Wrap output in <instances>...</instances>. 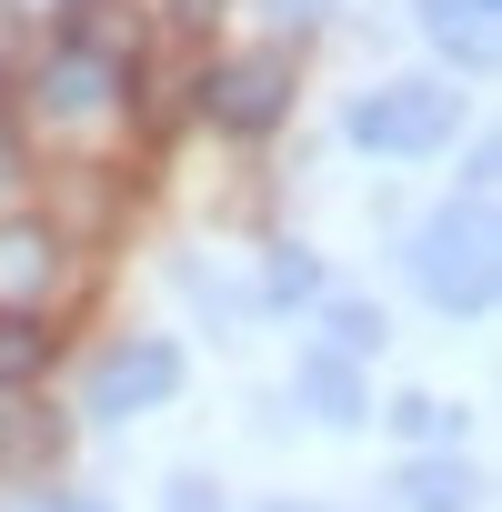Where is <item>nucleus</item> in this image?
<instances>
[{
  "label": "nucleus",
  "mask_w": 502,
  "mask_h": 512,
  "mask_svg": "<svg viewBox=\"0 0 502 512\" xmlns=\"http://www.w3.org/2000/svg\"><path fill=\"white\" fill-rule=\"evenodd\" d=\"M412 282H422L432 312H482V302H492L502 262H492V211H482V201L432 211V221L412 231Z\"/></svg>",
  "instance_id": "1"
},
{
  "label": "nucleus",
  "mask_w": 502,
  "mask_h": 512,
  "mask_svg": "<svg viewBox=\"0 0 502 512\" xmlns=\"http://www.w3.org/2000/svg\"><path fill=\"white\" fill-rule=\"evenodd\" d=\"M452 91H432V81H382V91H362L352 101V151H382V161H422V151H442L452 141Z\"/></svg>",
  "instance_id": "2"
},
{
  "label": "nucleus",
  "mask_w": 502,
  "mask_h": 512,
  "mask_svg": "<svg viewBox=\"0 0 502 512\" xmlns=\"http://www.w3.org/2000/svg\"><path fill=\"white\" fill-rule=\"evenodd\" d=\"M292 111V51H241V61H211L201 71V121H221V131H272Z\"/></svg>",
  "instance_id": "3"
},
{
  "label": "nucleus",
  "mask_w": 502,
  "mask_h": 512,
  "mask_svg": "<svg viewBox=\"0 0 502 512\" xmlns=\"http://www.w3.org/2000/svg\"><path fill=\"white\" fill-rule=\"evenodd\" d=\"M171 392H181V352H171V342H131V352L101 362L91 412H101V422H131V412H161Z\"/></svg>",
  "instance_id": "4"
},
{
  "label": "nucleus",
  "mask_w": 502,
  "mask_h": 512,
  "mask_svg": "<svg viewBox=\"0 0 502 512\" xmlns=\"http://www.w3.org/2000/svg\"><path fill=\"white\" fill-rule=\"evenodd\" d=\"M51 272H61V241H51L41 221H0V312L41 302V292H51Z\"/></svg>",
  "instance_id": "5"
},
{
  "label": "nucleus",
  "mask_w": 502,
  "mask_h": 512,
  "mask_svg": "<svg viewBox=\"0 0 502 512\" xmlns=\"http://www.w3.org/2000/svg\"><path fill=\"white\" fill-rule=\"evenodd\" d=\"M412 11L452 61H492V41H502V0H412Z\"/></svg>",
  "instance_id": "6"
},
{
  "label": "nucleus",
  "mask_w": 502,
  "mask_h": 512,
  "mask_svg": "<svg viewBox=\"0 0 502 512\" xmlns=\"http://www.w3.org/2000/svg\"><path fill=\"white\" fill-rule=\"evenodd\" d=\"M41 101H51V111H111V101H121V71H111V61L61 51V61L41 71Z\"/></svg>",
  "instance_id": "7"
},
{
  "label": "nucleus",
  "mask_w": 502,
  "mask_h": 512,
  "mask_svg": "<svg viewBox=\"0 0 502 512\" xmlns=\"http://www.w3.org/2000/svg\"><path fill=\"white\" fill-rule=\"evenodd\" d=\"M302 402H312L322 422H362V412H372V392H362V372H352L342 352H312V362H302Z\"/></svg>",
  "instance_id": "8"
},
{
  "label": "nucleus",
  "mask_w": 502,
  "mask_h": 512,
  "mask_svg": "<svg viewBox=\"0 0 502 512\" xmlns=\"http://www.w3.org/2000/svg\"><path fill=\"white\" fill-rule=\"evenodd\" d=\"M131 31H141V21H121V0H81V11H71V51H81V61H111V71H121Z\"/></svg>",
  "instance_id": "9"
},
{
  "label": "nucleus",
  "mask_w": 502,
  "mask_h": 512,
  "mask_svg": "<svg viewBox=\"0 0 502 512\" xmlns=\"http://www.w3.org/2000/svg\"><path fill=\"white\" fill-rule=\"evenodd\" d=\"M41 362H51V332L31 312H0V382H31Z\"/></svg>",
  "instance_id": "10"
},
{
  "label": "nucleus",
  "mask_w": 502,
  "mask_h": 512,
  "mask_svg": "<svg viewBox=\"0 0 502 512\" xmlns=\"http://www.w3.org/2000/svg\"><path fill=\"white\" fill-rule=\"evenodd\" d=\"M272 302H282V312H292V302H322V262H312L302 241L272 251Z\"/></svg>",
  "instance_id": "11"
},
{
  "label": "nucleus",
  "mask_w": 502,
  "mask_h": 512,
  "mask_svg": "<svg viewBox=\"0 0 502 512\" xmlns=\"http://www.w3.org/2000/svg\"><path fill=\"white\" fill-rule=\"evenodd\" d=\"M402 492H412V512H462V502H472V492H462V472H452V462H422V472H412V482H402Z\"/></svg>",
  "instance_id": "12"
},
{
  "label": "nucleus",
  "mask_w": 502,
  "mask_h": 512,
  "mask_svg": "<svg viewBox=\"0 0 502 512\" xmlns=\"http://www.w3.org/2000/svg\"><path fill=\"white\" fill-rule=\"evenodd\" d=\"M332 332H342V362H352L362 342H382V312L372 302H332Z\"/></svg>",
  "instance_id": "13"
},
{
  "label": "nucleus",
  "mask_w": 502,
  "mask_h": 512,
  "mask_svg": "<svg viewBox=\"0 0 502 512\" xmlns=\"http://www.w3.org/2000/svg\"><path fill=\"white\" fill-rule=\"evenodd\" d=\"M161 512H221V492H211V482H201V472H181V482H171V492H161Z\"/></svg>",
  "instance_id": "14"
},
{
  "label": "nucleus",
  "mask_w": 502,
  "mask_h": 512,
  "mask_svg": "<svg viewBox=\"0 0 502 512\" xmlns=\"http://www.w3.org/2000/svg\"><path fill=\"white\" fill-rule=\"evenodd\" d=\"M221 11H231V0H171V21H181V31H211Z\"/></svg>",
  "instance_id": "15"
},
{
  "label": "nucleus",
  "mask_w": 502,
  "mask_h": 512,
  "mask_svg": "<svg viewBox=\"0 0 502 512\" xmlns=\"http://www.w3.org/2000/svg\"><path fill=\"white\" fill-rule=\"evenodd\" d=\"M272 11H282V21H302V31H312V21H332V0H272Z\"/></svg>",
  "instance_id": "16"
},
{
  "label": "nucleus",
  "mask_w": 502,
  "mask_h": 512,
  "mask_svg": "<svg viewBox=\"0 0 502 512\" xmlns=\"http://www.w3.org/2000/svg\"><path fill=\"white\" fill-rule=\"evenodd\" d=\"M51 512H101V502H91V492H71V502H51Z\"/></svg>",
  "instance_id": "17"
},
{
  "label": "nucleus",
  "mask_w": 502,
  "mask_h": 512,
  "mask_svg": "<svg viewBox=\"0 0 502 512\" xmlns=\"http://www.w3.org/2000/svg\"><path fill=\"white\" fill-rule=\"evenodd\" d=\"M272 512H302V502H272Z\"/></svg>",
  "instance_id": "18"
}]
</instances>
